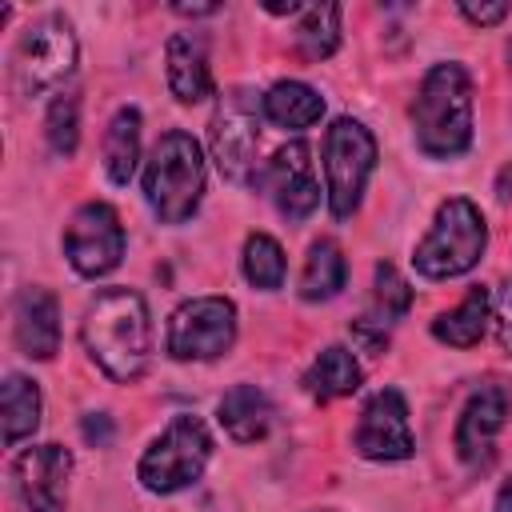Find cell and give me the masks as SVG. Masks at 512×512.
<instances>
[{
    "label": "cell",
    "instance_id": "7402d4cb",
    "mask_svg": "<svg viewBox=\"0 0 512 512\" xmlns=\"http://www.w3.org/2000/svg\"><path fill=\"white\" fill-rule=\"evenodd\" d=\"M488 320H492V292L484 284H476L452 312H440L432 320V336L448 348H472V344H480Z\"/></svg>",
    "mask_w": 512,
    "mask_h": 512
},
{
    "label": "cell",
    "instance_id": "277c9868",
    "mask_svg": "<svg viewBox=\"0 0 512 512\" xmlns=\"http://www.w3.org/2000/svg\"><path fill=\"white\" fill-rule=\"evenodd\" d=\"M488 248V224H484V212L468 200V196H448L436 216H432V228L424 232V240L416 244L412 252V268L424 276V280H452V276H464L480 264Z\"/></svg>",
    "mask_w": 512,
    "mask_h": 512
},
{
    "label": "cell",
    "instance_id": "44dd1931",
    "mask_svg": "<svg viewBox=\"0 0 512 512\" xmlns=\"http://www.w3.org/2000/svg\"><path fill=\"white\" fill-rule=\"evenodd\" d=\"M260 108H264V120L268 124L288 128V132H300V128H312L324 116V96L316 88H308L304 80H276L260 96Z\"/></svg>",
    "mask_w": 512,
    "mask_h": 512
},
{
    "label": "cell",
    "instance_id": "9c48e42d",
    "mask_svg": "<svg viewBox=\"0 0 512 512\" xmlns=\"http://www.w3.org/2000/svg\"><path fill=\"white\" fill-rule=\"evenodd\" d=\"M236 344V304L228 296H192L168 316L164 348L172 360H216Z\"/></svg>",
    "mask_w": 512,
    "mask_h": 512
},
{
    "label": "cell",
    "instance_id": "ac0fdd59",
    "mask_svg": "<svg viewBox=\"0 0 512 512\" xmlns=\"http://www.w3.org/2000/svg\"><path fill=\"white\" fill-rule=\"evenodd\" d=\"M272 416H276V408H272L268 392L256 388V384H236V388H228V392L220 396V404H216V420H220V428H224L236 444H256V440H264V436L272 432Z\"/></svg>",
    "mask_w": 512,
    "mask_h": 512
},
{
    "label": "cell",
    "instance_id": "5b68a950",
    "mask_svg": "<svg viewBox=\"0 0 512 512\" xmlns=\"http://www.w3.org/2000/svg\"><path fill=\"white\" fill-rule=\"evenodd\" d=\"M208 460H212L208 424L192 412H176L164 424V432L144 448V456L136 464V480L152 496H172V492L192 488L204 476Z\"/></svg>",
    "mask_w": 512,
    "mask_h": 512
},
{
    "label": "cell",
    "instance_id": "603a6c76",
    "mask_svg": "<svg viewBox=\"0 0 512 512\" xmlns=\"http://www.w3.org/2000/svg\"><path fill=\"white\" fill-rule=\"evenodd\" d=\"M348 280V260L340 252L336 240L320 236L312 240L308 256H304V268H300V300L308 304H320V300H332Z\"/></svg>",
    "mask_w": 512,
    "mask_h": 512
},
{
    "label": "cell",
    "instance_id": "4316f807",
    "mask_svg": "<svg viewBox=\"0 0 512 512\" xmlns=\"http://www.w3.org/2000/svg\"><path fill=\"white\" fill-rule=\"evenodd\" d=\"M44 140L56 156H76L80 144V96L76 92H56L44 116Z\"/></svg>",
    "mask_w": 512,
    "mask_h": 512
},
{
    "label": "cell",
    "instance_id": "4dcf8cb0",
    "mask_svg": "<svg viewBox=\"0 0 512 512\" xmlns=\"http://www.w3.org/2000/svg\"><path fill=\"white\" fill-rule=\"evenodd\" d=\"M496 196L500 200H512V164L500 168V180H496Z\"/></svg>",
    "mask_w": 512,
    "mask_h": 512
},
{
    "label": "cell",
    "instance_id": "4fadbf2b",
    "mask_svg": "<svg viewBox=\"0 0 512 512\" xmlns=\"http://www.w3.org/2000/svg\"><path fill=\"white\" fill-rule=\"evenodd\" d=\"M72 480V452L64 444H32L12 460V484L24 512H64Z\"/></svg>",
    "mask_w": 512,
    "mask_h": 512
},
{
    "label": "cell",
    "instance_id": "ba28073f",
    "mask_svg": "<svg viewBox=\"0 0 512 512\" xmlns=\"http://www.w3.org/2000/svg\"><path fill=\"white\" fill-rule=\"evenodd\" d=\"M260 100L248 88H228L208 120V148L228 184H256V148H260Z\"/></svg>",
    "mask_w": 512,
    "mask_h": 512
},
{
    "label": "cell",
    "instance_id": "ffe728a7",
    "mask_svg": "<svg viewBox=\"0 0 512 512\" xmlns=\"http://www.w3.org/2000/svg\"><path fill=\"white\" fill-rule=\"evenodd\" d=\"M40 412H44V396L40 384L24 372H8L0 384V424H4V444L16 448L20 440H28L40 428Z\"/></svg>",
    "mask_w": 512,
    "mask_h": 512
},
{
    "label": "cell",
    "instance_id": "f1b7e54d",
    "mask_svg": "<svg viewBox=\"0 0 512 512\" xmlns=\"http://www.w3.org/2000/svg\"><path fill=\"white\" fill-rule=\"evenodd\" d=\"M80 432H84V440H88L92 448H108V444H112V436H116V428H112V416H108V412H84Z\"/></svg>",
    "mask_w": 512,
    "mask_h": 512
},
{
    "label": "cell",
    "instance_id": "9a60e30c",
    "mask_svg": "<svg viewBox=\"0 0 512 512\" xmlns=\"http://www.w3.org/2000/svg\"><path fill=\"white\" fill-rule=\"evenodd\" d=\"M12 340L28 360H52L60 352V300L28 284L12 300Z\"/></svg>",
    "mask_w": 512,
    "mask_h": 512
},
{
    "label": "cell",
    "instance_id": "d6986e66",
    "mask_svg": "<svg viewBox=\"0 0 512 512\" xmlns=\"http://www.w3.org/2000/svg\"><path fill=\"white\" fill-rule=\"evenodd\" d=\"M360 380H364V372H360L352 348L328 344V348H320V356L308 364V372H304V392H308L316 404H332V400H340V396H352V392L360 388Z\"/></svg>",
    "mask_w": 512,
    "mask_h": 512
},
{
    "label": "cell",
    "instance_id": "e0dca14e",
    "mask_svg": "<svg viewBox=\"0 0 512 512\" xmlns=\"http://www.w3.org/2000/svg\"><path fill=\"white\" fill-rule=\"evenodd\" d=\"M164 72L168 88L180 104H200L212 96V68H208V44L200 32H176L164 44Z\"/></svg>",
    "mask_w": 512,
    "mask_h": 512
},
{
    "label": "cell",
    "instance_id": "f546056e",
    "mask_svg": "<svg viewBox=\"0 0 512 512\" xmlns=\"http://www.w3.org/2000/svg\"><path fill=\"white\" fill-rule=\"evenodd\" d=\"M460 16H464L468 24L488 28V24H500V20L508 16V4H460Z\"/></svg>",
    "mask_w": 512,
    "mask_h": 512
},
{
    "label": "cell",
    "instance_id": "836d02e7",
    "mask_svg": "<svg viewBox=\"0 0 512 512\" xmlns=\"http://www.w3.org/2000/svg\"><path fill=\"white\" fill-rule=\"evenodd\" d=\"M324 512H328V508H324Z\"/></svg>",
    "mask_w": 512,
    "mask_h": 512
},
{
    "label": "cell",
    "instance_id": "6da1fadb",
    "mask_svg": "<svg viewBox=\"0 0 512 512\" xmlns=\"http://www.w3.org/2000/svg\"><path fill=\"white\" fill-rule=\"evenodd\" d=\"M88 360L116 384H136L152 364V316L136 288H100L80 320Z\"/></svg>",
    "mask_w": 512,
    "mask_h": 512
},
{
    "label": "cell",
    "instance_id": "1f68e13d",
    "mask_svg": "<svg viewBox=\"0 0 512 512\" xmlns=\"http://www.w3.org/2000/svg\"><path fill=\"white\" fill-rule=\"evenodd\" d=\"M176 12L180 16H212V12H220L216 4H176Z\"/></svg>",
    "mask_w": 512,
    "mask_h": 512
},
{
    "label": "cell",
    "instance_id": "5bb4252c",
    "mask_svg": "<svg viewBox=\"0 0 512 512\" xmlns=\"http://www.w3.org/2000/svg\"><path fill=\"white\" fill-rule=\"evenodd\" d=\"M504 420H508V396H504V388L480 384L464 400V408H460V420H456V456L468 468H484L492 460L496 436L504 432Z\"/></svg>",
    "mask_w": 512,
    "mask_h": 512
},
{
    "label": "cell",
    "instance_id": "2e32d148",
    "mask_svg": "<svg viewBox=\"0 0 512 512\" xmlns=\"http://www.w3.org/2000/svg\"><path fill=\"white\" fill-rule=\"evenodd\" d=\"M408 308H412V288H408V280H404L392 264H376V272H372V300H368V308L360 312V320H352L356 344L368 348V352H384L392 324H396Z\"/></svg>",
    "mask_w": 512,
    "mask_h": 512
},
{
    "label": "cell",
    "instance_id": "8fae6325",
    "mask_svg": "<svg viewBox=\"0 0 512 512\" xmlns=\"http://www.w3.org/2000/svg\"><path fill=\"white\" fill-rule=\"evenodd\" d=\"M256 184H264V192L272 196L276 212H280L284 220H292V224L308 220V216L316 212V204H320V180H316L312 148H308L304 140L280 144V148L264 160Z\"/></svg>",
    "mask_w": 512,
    "mask_h": 512
},
{
    "label": "cell",
    "instance_id": "484cf974",
    "mask_svg": "<svg viewBox=\"0 0 512 512\" xmlns=\"http://www.w3.org/2000/svg\"><path fill=\"white\" fill-rule=\"evenodd\" d=\"M240 268H244V280L260 292H276L284 284V272H288V260H284V248L276 244V236L268 232H252L244 240V256H240Z\"/></svg>",
    "mask_w": 512,
    "mask_h": 512
},
{
    "label": "cell",
    "instance_id": "52a82bcc",
    "mask_svg": "<svg viewBox=\"0 0 512 512\" xmlns=\"http://www.w3.org/2000/svg\"><path fill=\"white\" fill-rule=\"evenodd\" d=\"M372 172H376V136L356 116L332 120L324 132V192H328V212L336 220L356 216Z\"/></svg>",
    "mask_w": 512,
    "mask_h": 512
},
{
    "label": "cell",
    "instance_id": "cb8c5ba5",
    "mask_svg": "<svg viewBox=\"0 0 512 512\" xmlns=\"http://www.w3.org/2000/svg\"><path fill=\"white\" fill-rule=\"evenodd\" d=\"M136 160H140V108L124 104L112 112L108 128H104V168L112 184H128L136 176Z\"/></svg>",
    "mask_w": 512,
    "mask_h": 512
},
{
    "label": "cell",
    "instance_id": "83f0119b",
    "mask_svg": "<svg viewBox=\"0 0 512 512\" xmlns=\"http://www.w3.org/2000/svg\"><path fill=\"white\" fill-rule=\"evenodd\" d=\"M492 324H496V344H500V352L512 356V272H508V280H504V288H500V296H496V304H492Z\"/></svg>",
    "mask_w": 512,
    "mask_h": 512
},
{
    "label": "cell",
    "instance_id": "d4e9b609",
    "mask_svg": "<svg viewBox=\"0 0 512 512\" xmlns=\"http://www.w3.org/2000/svg\"><path fill=\"white\" fill-rule=\"evenodd\" d=\"M292 36L304 60H328L340 48V4H308Z\"/></svg>",
    "mask_w": 512,
    "mask_h": 512
},
{
    "label": "cell",
    "instance_id": "d6a6232c",
    "mask_svg": "<svg viewBox=\"0 0 512 512\" xmlns=\"http://www.w3.org/2000/svg\"><path fill=\"white\" fill-rule=\"evenodd\" d=\"M492 512H512V480H508V484H500V492H496V504H492Z\"/></svg>",
    "mask_w": 512,
    "mask_h": 512
},
{
    "label": "cell",
    "instance_id": "7c38bea8",
    "mask_svg": "<svg viewBox=\"0 0 512 512\" xmlns=\"http://www.w3.org/2000/svg\"><path fill=\"white\" fill-rule=\"evenodd\" d=\"M352 448L376 464L408 460L416 452V440L408 428V404H404L400 388H380L364 400L356 432H352Z\"/></svg>",
    "mask_w": 512,
    "mask_h": 512
},
{
    "label": "cell",
    "instance_id": "8992f818",
    "mask_svg": "<svg viewBox=\"0 0 512 512\" xmlns=\"http://www.w3.org/2000/svg\"><path fill=\"white\" fill-rule=\"evenodd\" d=\"M76 32L72 20L60 12H48L40 20H32L16 48H12V92L32 100L56 84H64L76 68Z\"/></svg>",
    "mask_w": 512,
    "mask_h": 512
},
{
    "label": "cell",
    "instance_id": "30bf717a",
    "mask_svg": "<svg viewBox=\"0 0 512 512\" xmlns=\"http://www.w3.org/2000/svg\"><path fill=\"white\" fill-rule=\"evenodd\" d=\"M60 244H64L68 264L76 268V276L96 280V276H108L112 268H120L128 236H124V224H120V216H116L112 204L88 200L64 224Z\"/></svg>",
    "mask_w": 512,
    "mask_h": 512
},
{
    "label": "cell",
    "instance_id": "3957f363",
    "mask_svg": "<svg viewBox=\"0 0 512 512\" xmlns=\"http://www.w3.org/2000/svg\"><path fill=\"white\" fill-rule=\"evenodd\" d=\"M204 152L184 128H168L144 160V200L160 224H188L204 200Z\"/></svg>",
    "mask_w": 512,
    "mask_h": 512
},
{
    "label": "cell",
    "instance_id": "7a4b0ae2",
    "mask_svg": "<svg viewBox=\"0 0 512 512\" xmlns=\"http://www.w3.org/2000/svg\"><path fill=\"white\" fill-rule=\"evenodd\" d=\"M412 132L416 148L432 160H452L472 148V76L460 60H440L420 76Z\"/></svg>",
    "mask_w": 512,
    "mask_h": 512
}]
</instances>
